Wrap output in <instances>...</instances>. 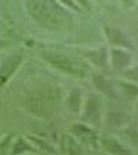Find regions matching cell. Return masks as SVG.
<instances>
[{
    "label": "cell",
    "mask_w": 138,
    "mask_h": 155,
    "mask_svg": "<svg viewBox=\"0 0 138 155\" xmlns=\"http://www.w3.org/2000/svg\"><path fill=\"white\" fill-rule=\"evenodd\" d=\"M31 17L43 28L58 31L66 25V12L57 0H26Z\"/></svg>",
    "instance_id": "1"
},
{
    "label": "cell",
    "mask_w": 138,
    "mask_h": 155,
    "mask_svg": "<svg viewBox=\"0 0 138 155\" xmlns=\"http://www.w3.org/2000/svg\"><path fill=\"white\" fill-rule=\"evenodd\" d=\"M41 57L51 66H54L55 69H58V71H61L67 75H71V77L84 78L86 74H87V68L84 64H81L78 61H74L66 54H61V52H57V51H43Z\"/></svg>",
    "instance_id": "2"
},
{
    "label": "cell",
    "mask_w": 138,
    "mask_h": 155,
    "mask_svg": "<svg viewBox=\"0 0 138 155\" xmlns=\"http://www.w3.org/2000/svg\"><path fill=\"white\" fill-rule=\"evenodd\" d=\"M55 101V95L54 94H48V92H41V94H35L28 97L26 100V109L31 114L37 115V117H49L51 115V109L52 104Z\"/></svg>",
    "instance_id": "3"
},
{
    "label": "cell",
    "mask_w": 138,
    "mask_h": 155,
    "mask_svg": "<svg viewBox=\"0 0 138 155\" xmlns=\"http://www.w3.org/2000/svg\"><path fill=\"white\" fill-rule=\"evenodd\" d=\"M81 118L86 124H98L101 121V100L97 95H89L83 101Z\"/></svg>",
    "instance_id": "4"
},
{
    "label": "cell",
    "mask_w": 138,
    "mask_h": 155,
    "mask_svg": "<svg viewBox=\"0 0 138 155\" xmlns=\"http://www.w3.org/2000/svg\"><path fill=\"white\" fill-rule=\"evenodd\" d=\"M23 57L20 54H14V55H9L3 63L0 66V86H5L9 78L15 74V71L18 69V66L21 63Z\"/></svg>",
    "instance_id": "5"
},
{
    "label": "cell",
    "mask_w": 138,
    "mask_h": 155,
    "mask_svg": "<svg viewBox=\"0 0 138 155\" xmlns=\"http://www.w3.org/2000/svg\"><path fill=\"white\" fill-rule=\"evenodd\" d=\"M109 61L117 71H124L132 63V55L124 48H113L109 51Z\"/></svg>",
    "instance_id": "6"
},
{
    "label": "cell",
    "mask_w": 138,
    "mask_h": 155,
    "mask_svg": "<svg viewBox=\"0 0 138 155\" xmlns=\"http://www.w3.org/2000/svg\"><path fill=\"white\" fill-rule=\"evenodd\" d=\"M100 144L104 149V152H107L109 155H135L129 147H126L120 140H117L115 137L110 135H104L100 138Z\"/></svg>",
    "instance_id": "7"
},
{
    "label": "cell",
    "mask_w": 138,
    "mask_h": 155,
    "mask_svg": "<svg viewBox=\"0 0 138 155\" xmlns=\"http://www.w3.org/2000/svg\"><path fill=\"white\" fill-rule=\"evenodd\" d=\"M104 35H106L107 41L110 43V45H113L115 48H124V49L132 48L130 38H129L121 29L110 28V26H104Z\"/></svg>",
    "instance_id": "8"
},
{
    "label": "cell",
    "mask_w": 138,
    "mask_h": 155,
    "mask_svg": "<svg viewBox=\"0 0 138 155\" xmlns=\"http://www.w3.org/2000/svg\"><path fill=\"white\" fill-rule=\"evenodd\" d=\"M81 54H83L84 58H87L92 64L98 66V68H106V66H107V61H109V52H107L104 48L86 51V52H81Z\"/></svg>",
    "instance_id": "9"
},
{
    "label": "cell",
    "mask_w": 138,
    "mask_h": 155,
    "mask_svg": "<svg viewBox=\"0 0 138 155\" xmlns=\"http://www.w3.org/2000/svg\"><path fill=\"white\" fill-rule=\"evenodd\" d=\"M92 81H94L97 91L106 97H110V98H117L118 94L117 91H115V86L110 80H107L106 77H101V75H95L94 78H92Z\"/></svg>",
    "instance_id": "10"
},
{
    "label": "cell",
    "mask_w": 138,
    "mask_h": 155,
    "mask_svg": "<svg viewBox=\"0 0 138 155\" xmlns=\"http://www.w3.org/2000/svg\"><path fill=\"white\" fill-rule=\"evenodd\" d=\"M61 146L66 155H83V149L80 143L72 135H64L61 140Z\"/></svg>",
    "instance_id": "11"
},
{
    "label": "cell",
    "mask_w": 138,
    "mask_h": 155,
    "mask_svg": "<svg viewBox=\"0 0 138 155\" xmlns=\"http://www.w3.org/2000/svg\"><path fill=\"white\" fill-rule=\"evenodd\" d=\"M66 104L67 107L71 109V112H75L78 114L81 107H83V97H81V91L80 89H72L67 95V100H66Z\"/></svg>",
    "instance_id": "12"
},
{
    "label": "cell",
    "mask_w": 138,
    "mask_h": 155,
    "mask_svg": "<svg viewBox=\"0 0 138 155\" xmlns=\"http://www.w3.org/2000/svg\"><path fill=\"white\" fill-rule=\"evenodd\" d=\"M71 132L74 134V137L77 138H83V140H90L94 137V130L92 127L86 123H77L71 127Z\"/></svg>",
    "instance_id": "13"
},
{
    "label": "cell",
    "mask_w": 138,
    "mask_h": 155,
    "mask_svg": "<svg viewBox=\"0 0 138 155\" xmlns=\"http://www.w3.org/2000/svg\"><path fill=\"white\" fill-rule=\"evenodd\" d=\"M120 89H121V94L126 100H133L138 97V84L129 81V83H120Z\"/></svg>",
    "instance_id": "14"
},
{
    "label": "cell",
    "mask_w": 138,
    "mask_h": 155,
    "mask_svg": "<svg viewBox=\"0 0 138 155\" xmlns=\"http://www.w3.org/2000/svg\"><path fill=\"white\" fill-rule=\"evenodd\" d=\"M34 147L31 146V144H28L23 138H18L15 143H14V146H12V149H11V153L12 155H18V153H23V152H26V150H32Z\"/></svg>",
    "instance_id": "15"
},
{
    "label": "cell",
    "mask_w": 138,
    "mask_h": 155,
    "mask_svg": "<svg viewBox=\"0 0 138 155\" xmlns=\"http://www.w3.org/2000/svg\"><path fill=\"white\" fill-rule=\"evenodd\" d=\"M29 140H31L32 143H35V144H37V147H40V149H41V150H44V152H49V153H54V152H55V149H54V146H52L51 143L44 141V140H41V138L29 137Z\"/></svg>",
    "instance_id": "16"
},
{
    "label": "cell",
    "mask_w": 138,
    "mask_h": 155,
    "mask_svg": "<svg viewBox=\"0 0 138 155\" xmlns=\"http://www.w3.org/2000/svg\"><path fill=\"white\" fill-rule=\"evenodd\" d=\"M127 120H129L127 115L118 114V112H112V114L109 115V123H112L113 126H121V124H124Z\"/></svg>",
    "instance_id": "17"
},
{
    "label": "cell",
    "mask_w": 138,
    "mask_h": 155,
    "mask_svg": "<svg viewBox=\"0 0 138 155\" xmlns=\"http://www.w3.org/2000/svg\"><path fill=\"white\" fill-rule=\"evenodd\" d=\"M124 77H126L129 81H132V83L138 84V66H133V68H129V69H126V72H124Z\"/></svg>",
    "instance_id": "18"
},
{
    "label": "cell",
    "mask_w": 138,
    "mask_h": 155,
    "mask_svg": "<svg viewBox=\"0 0 138 155\" xmlns=\"http://www.w3.org/2000/svg\"><path fill=\"white\" fill-rule=\"evenodd\" d=\"M11 134L9 135H6L3 140H0V155H5L6 153V149H8V146H9V141H11Z\"/></svg>",
    "instance_id": "19"
},
{
    "label": "cell",
    "mask_w": 138,
    "mask_h": 155,
    "mask_svg": "<svg viewBox=\"0 0 138 155\" xmlns=\"http://www.w3.org/2000/svg\"><path fill=\"white\" fill-rule=\"evenodd\" d=\"M57 2H58L60 5H64V6H66V8H69V9H75V11H80L78 5L74 2V0H57Z\"/></svg>",
    "instance_id": "20"
},
{
    "label": "cell",
    "mask_w": 138,
    "mask_h": 155,
    "mask_svg": "<svg viewBox=\"0 0 138 155\" xmlns=\"http://www.w3.org/2000/svg\"><path fill=\"white\" fill-rule=\"evenodd\" d=\"M77 2H78L83 8H87V9L90 8V6H89V0H77Z\"/></svg>",
    "instance_id": "21"
},
{
    "label": "cell",
    "mask_w": 138,
    "mask_h": 155,
    "mask_svg": "<svg viewBox=\"0 0 138 155\" xmlns=\"http://www.w3.org/2000/svg\"><path fill=\"white\" fill-rule=\"evenodd\" d=\"M123 2H124L126 5H130V0H123Z\"/></svg>",
    "instance_id": "22"
},
{
    "label": "cell",
    "mask_w": 138,
    "mask_h": 155,
    "mask_svg": "<svg viewBox=\"0 0 138 155\" xmlns=\"http://www.w3.org/2000/svg\"><path fill=\"white\" fill-rule=\"evenodd\" d=\"M0 46H3V43H2V40H0Z\"/></svg>",
    "instance_id": "23"
}]
</instances>
